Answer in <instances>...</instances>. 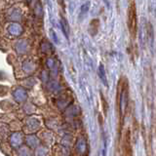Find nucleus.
Segmentation results:
<instances>
[{"mask_svg":"<svg viewBox=\"0 0 156 156\" xmlns=\"http://www.w3.org/2000/svg\"><path fill=\"white\" fill-rule=\"evenodd\" d=\"M127 26L129 29V33L132 40H135L138 32V15H137V6L135 0H129L127 12Z\"/></svg>","mask_w":156,"mask_h":156,"instance_id":"nucleus-2","label":"nucleus"},{"mask_svg":"<svg viewBox=\"0 0 156 156\" xmlns=\"http://www.w3.org/2000/svg\"><path fill=\"white\" fill-rule=\"evenodd\" d=\"M99 75L100 80L103 81V83L105 84V86H107V80H106V75H105V70L103 64H100L99 67Z\"/></svg>","mask_w":156,"mask_h":156,"instance_id":"nucleus-5","label":"nucleus"},{"mask_svg":"<svg viewBox=\"0 0 156 156\" xmlns=\"http://www.w3.org/2000/svg\"><path fill=\"white\" fill-rule=\"evenodd\" d=\"M145 30H146V36H147V39H148V42H149L150 45H152L153 43V39H154V34H153V27H152V25L147 22L145 23Z\"/></svg>","mask_w":156,"mask_h":156,"instance_id":"nucleus-3","label":"nucleus"},{"mask_svg":"<svg viewBox=\"0 0 156 156\" xmlns=\"http://www.w3.org/2000/svg\"><path fill=\"white\" fill-rule=\"evenodd\" d=\"M116 105L120 118V130L123 125L124 117L126 115L128 105H129V82L126 77L122 76L117 85V94H116Z\"/></svg>","mask_w":156,"mask_h":156,"instance_id":"nucleus-1","label":"nucleus"},{"mask_svg":"<svg viewBox=\"0 0 156 156\" xmlns=\"http://www.w3.org/2000/svg\"><path fill=\"white\" fill-rule=\"evenodd\" d=\"M89 5H90V3L87 2L86 4H84L82 7H81V14L82 15H84V14H86L88 12V10H89Z\"/></svg>","mask_w":156,"mask_h":156,"instance_id":"nucleus-8","label":"nucleus"},{"mask_svg":"<svg viewBox=\"0 0 156 156\" xmlns=\"http://www.w3.org/2000/svg\"><path fill=\"white\" fill-rule=\"evenodd\" d=\"M100 99H102V103H103V113H105V115H106V113H107V109H108V105H107L106 100H105V97L103 96V94H100Z\"/></svg>","mask_w":156,"mask_h":156,"instance_id":"nucleus-7","label":"nucleus"},{"mask_svg":"<svg viewBox=\"0 0 156 156\" xmlns=\"http://www.w3.org/2000/svg\"><path fill=\"white\" fill-rule=\"evenodd\" d=\"M61 26H62V31H64V35L68 38V34H69V26H68V23L67 22V20L64 18H62L61 19Z\"/></svg>","mask_w":156,"mask_h":156,"instance_id":"nucleus-6","label":"nucleus"},{"mask_svg":"<svg viewBox=\"0 0 156 156\" xmlns=\"http://www.w3.org/2000/svg\"><path fill=\"white\" fill-rule=\"evenodd\" d=\"M100 29V21L99 20H93L91 21V23H90V34L92 36H95L97 33H98V30Z\"/></svg>","mask_w":156,"mask_h":156,"instance_id":"nucleus-4","label":"nucleus"}]
</instances>
